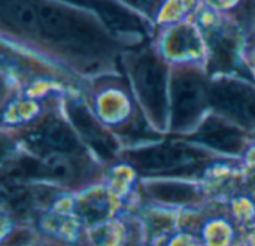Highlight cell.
<instances>
[{"mask_svg":"<svg viewBox=\"0 0 255 246\" xmlns=\"http://www.w3.org/2000/svg\"><path fill=\"white\" fill-rule=\"evenodd\" d=\"M206 99L203 78L194 70H182L173 81V128H184L202 112Z\"/></svg>","mask_w":255,"mask_h":246,"instance_id":"4","label":"cell"},{"mask_svg":"<svg viewBox=\"0 0 255 246\" xmlns=\"http://www.w3.org/2000/svg\"><path fill=\"white\" fill-rule=\"evenodd\" d=\"M164 46L173 55L197 54L200 51V37L190 24H178L166 36Z\"/></svg>","mask_w":255,"mask_h":246,"instance_id":"10","label":"cell"},{"mask_svg":"<svg viewBox=\"0 0 255 246\" xmlns=\"http://www.w3.org/2000/svg\"><path fill=\"white\" fill-rule=\"evenodd\" d=\"M36 143L45 149L63 154H73L79 151V143L73 133L63 123L49 121L43 124L34 137Z\"/></svg>","mask_w":255,"mask_h":246,"instance_id":"9","label":"cell"},{"mask_svg":"<svg viewBox=\"0 0 255 246\" xmlns=\"http://www.w3.org/2000/svg\"><path fill=\"white\" fill-rule=\"evenodd\" d=\"M191 139L203 142L215 149H220L223 152H239L244 148V139L239 134V131L229 124L209 118L197 134H194Z\"/></svg>","mask_w":255,"mask_h":246,"instance_id":"7","label":"cell"},{"mask_svg":"<svg viewBox=\"0 0 255 246\" xmlns=\"http://www.w3.org/2000/svg\"><path fill=\"white\" fill-rule=\"evenodd\" d=\"M64 1H70V3H76V4H88V1L87 0H64Z\"/></svg>","mask_w":255,"mask_h":246,"instance_id":"14","label":"cell"},{"mask_svg":"<svg viewBox=\"0 0 255 246\" xmlns=\"http://www.w3.org/2000/svg\"><path fill=\"white\" fill-rule=\"evenodd\" d=\"M148 190L154 199L167 203H185L196 197V191L184 184H155Z\"/></svg>","mask_w":255,"mask_h":246,"instance_id":"11","label":"cell"},{"mask_svg":"<svg viewBox=\"0 0 255 246\" xmlns=\"http://www.w3.org/2000/svg\"><path fill=\"white\" fill-rule=\"evenodd\" d=\"M117 1L121 3L123 6H126L130 10L134 9L136 13L142 12L146 16H154L160 0H117Z\"/></svg>","mask_w":255,"mask_h":246,"instance_id":"13","label":"cell"},{"mask_svg":"<svg viewBox=\"0 0 255 246\" xmlns=\"http://www.w3.org/2000/svg\"><path fill=\"white\" fill-rule=\"evenodd\" d=\"M133 70L140 97L152 118L161 124L166 117V69L163 63L155 54L142 51L134 57Z\"/></svg>","mask_w":255,"mask_h":246,"instance_id":"2","label":"cell"},{"mask_svg":"<svg viewBox=\"0 0 255 246\" xmlns=\"http://www.w3.org/2000/svg\"><path fill=\"white\" fill-rule=\"evenodd\" d=\"M109 211V202L103 194H94L84 200L79 208L81 217L88 223H96L103 220L108 215Z\"/></svg>","mask_w":255,"mask_h":246,"instance_id":"12","label":"cell"},{"mask_svg":"<svg viewBox=\"0 0 255 246\" xmlns=\"http://www.w3.org/2000/svg\"><path fill=\"white\" fill-rule=\"evenodd\" d=\"M3 28L76 57H103L114 51V31L100 13L64 0H0Z\"/></svg>","mask_w":255,"mask_h":246,"instance_id":"1","label":"cell"},{"mask_svg":"<svg viewBox=\"0 0 255 246\" xmlns=\"http://www.w3.org/2000/svg\"><path fill=\"white\" fill-rule=\"evenodd\" d=\"M70 117L76 128L82 133V136L94 146V149L102 157H112L115 151L114 140L102 130V127L94 121V118L88 114V111L82 106L72 105L70 106Z\"/></svg>","mask_w":255,"mask_h":246,"instance_id":"8","label":"cell"},{"mask_svg":"<svg viewBox=\"0 0 255 246\" xmlns=\"http://www.w3.org/2000/svg\"><path fill=\"white\" fill-rule=\"evenodd\" d=\"M208 97L220 112L244 125L255 127V91L251 87L235 81H218L209 87Z\"/></svg>","mask_w":255,"mask_h":246,"instance_id":"3","label":"cell"},{"mask_svg":"<svg viewBox=\"0 0 255 246\" xmlns=\"http://www.w3.org/2000/svg\"><path fill=\"white\" fill-rule=\"evenodd\" d=\"M130 160L143 172H166L193 166L200 155L184 146H155L130 154Z\"/></svg>","mask_w":255,"mask_h":246,"instance_id":"5","label":"cell"},{"mask_svg":"<svg viewBox=\"0 0 255 246\" xmlns=\"http://www.w3.org/2000/svg\"><path fill=\"white\" fill-rule=\"evenodd\" d=\"M211 48V70L227 72L239 66V34L232 25L214 27L208 33Z\"/></svg>","mask_w":255,"mask_h":246,"instance_id":"6","label":"cell"}]
</instances>
